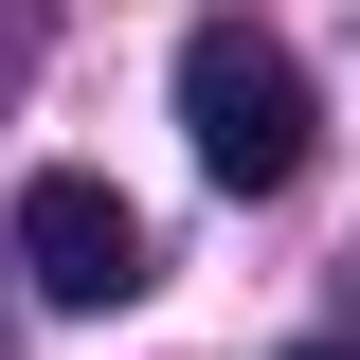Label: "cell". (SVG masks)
Returning <instances> with one entry per match:
<instances>
[{
  "label": "cell",
  "instance_id": "cell-1",
  "mask_svg": "<svg viewBox=\"0 0 360 360\" xmlns=\"http://www.w3.org/2000/svg\"><path fill=\"white\" fill-rule=\"evenodd\" d=\"M180 144H198L217 198L307 180V54L252 37V18H198V37H180Z\"/></svg>",
  "mask_w": 360,
  "mask_h": 360
},
{
  "label": "cell",
  "instance_id": "cell-3",
  "mask_svg": "<svg viewBox=\"0 0 360 360\" xmlns=\"http://www.w3.org/2000/svg\"><path fill=\"white\" fill-rule=\"evenodd\" d=\"M307 360H360V342H307Z\"/></svg>",
  "mask_w": 360,
  "mask_h": 360
},
{
  "label": "cell",
  "instance_id": "cell-2",
  "mask_svg": "<svg viewBox=\"0 0 360 360\" xmlns=\"http://www.w3.org/2000/svg\"><path fill=\"white\" fill-rule=\"evenodd\" d=\"M18 270H37L54 307H127V288H144V217L108 198V180L54 162V180H18Z\"/></svg>",
  "mask_w": 360,
  "mask_h": 360
}]
</instances>
